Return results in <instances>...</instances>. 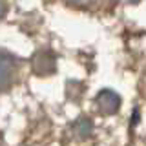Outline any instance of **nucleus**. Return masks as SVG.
I'll return each mask as SVG.
<instances>
[{
  "mask_svg": "<svg viewBox=\"0 0 146 146\" xmlns=\"http://www.w3.org/2000/svg\"><path fill=\"white\" fill-rule=\"evenodd\" d=\"M4 13V0H0V15Z\"/></svg>",
  "mask_w": 146,
  "mask_h": 146,
  "instance_id": "obj_3",
  "label": "nucleus"
},
{
  "mask_svg": "<svg viewBox=\"0 0 146 146\" xmlns=\"http://www.w3.org/2000/svg\"><path fill=\"white\" fill-rule=\"evenodd\" d=\"M97 102H99V108L102 110L104 113H115L119 104H121V99H119V95L115 91L111 90H104L99 93L97 97Z\"/></svg>",
  "mask_w": 146,
  "mask_h": 146,
  "instance_id": "obj_2",
  "label": "nucleus"
},
{
  "mask_svg": "<svg viewBox=\"0 0 146 146\" xmlns=\"http://www.w3.org/2000/svg\"><path fill=\"white\" fill-rule=\"evenodd\" d=\"M15 73H17V62L13 57L0 53V91L7 90L15 80Z\"/></svg>",
  "mask_w": 146,
  "mask_h": 146,
  "instance_id": "obj_1",
  "label": "nucleus"
}]
</instances>
